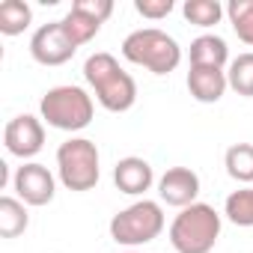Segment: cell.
I'll list each match as a JSON object with an SVG mask.
<instances>
[{
    "label": "cell",
    "mask_w": 253,
    "mask_h": 253,
    "mask_svg": "<svg viewBox=\"0 0 253 253\" xmlns=\"http://www.w3.org/2000/svg\"><path fill=\"white\" fill-rule=\"evenodd\" d=\"M134 9L149 21H161L173 12V0H134Z\"/></svg>",
    "instance_id": "obj_22"
},
{
    "label": "cell",
    "mask_w": 253,
    "mask_h": 253,
    "mask_svg": "<svg viewBox=\"0 0 253 253\" xmlns=\"http://www.w3.org/2000/svg\"><path fill=\"white\" fill-rule=\"evenodd\" d=\"M113 15V3L110 0H75L72 9L66 12L63 24L69 30V36L75 39V45H86L89 39L98 36L101 24Z\"/></svg>",
    "instance_id": "obj_9"
},
{
    "label": "cell",
    "mask_w": 253,
    "mask_h": 253,
    "mask_svg": "<svg viewBox=\"0 0 253 253\" xmlns=\"http://www.w3.org/2000/svg\"><path fill=\"white\" fill-rule=\"evenodd\" d=\"M226 81H229V89H235V92L244 95V98H253V51L238 54V57L229 63Z\"/></svg>",
    "instance_id": "obj_20"
},
{
    "label": "cell",
    "mask_w": 253,
    "mask_h": 253,
    "mask_svg": "<svg viewBox=\"0 0 253 253\" xmlns=\"http://www.w3.org/2000/svg\"><path fill=\"white\" fill-rule=\"evenodd\" d=\"M223 214L235 226H253V185L232 191L223 203Z\"/></svg>",
    "instance_id": "obj_19"
},
{
    "label": "cell",
    "mask_w": 253,
    "mask_h": 253,
    "mask_svg": "<svg viewBox=\"0 0 253 253\" xmlns=\"http://www.w3.org/2000/svg\"><path fill=\"white\" fill-rule=\"evenodd\" d=\"M182 15L194 27H214L226 15V6H220L217 0H185Z\"/></svg>",
    "instance_id": "obj_18"
},
{
    "label": "cell",
    "mask_w": 253,
    "mask_h": 253,
    "mask_svg": "<svg viewBox=\"0 0 253 253\" xmlns=\"http://www.w3.org/2000/svg\"><path fill=\"white\" fill-rule=\"evenodd\" d=\"M30 226V211L18 197H0V235L18 238Z\"/></svg>",
    "instance_id": "obj_15"
},
{
    "label": "cell",
    "mask_w": 253,
    "mask_h": 253,
    "mask_svg": "<svg viewBox=\"0 0 253 253\" xmlns=\"http://www.w3.org/2000/svg\"><path fill=\"white\" fill-rule=\"evenodd\" d=\"M223 167L229 179L241 185H253V143H232L223 155Z\"/></svg>",
    "instance_id": "obj_16"
},
{
    "label": "cell",
    "mask_w": 253,
    "mask_h": 253,
    "mask_svg": "<svg viewBox=\"0 0 253 253\" xmlns=\"http://www.w3.org/2000/svg\"><path fill=\"white\" fill-rule=\"evenodd\" d=\"M226 89H229V81H226V72L223 69L191 66V72H188V92L200 104H217Z\"/></svg>",
    "instance_id": "obj_13"
},
{
    "label": "cell",
    "mask_w": 253,
    "mask_h": 253,
    "mask_svg": "<svg viewBox=\"0 0 253 253\" xmlns=\"http://www.w3.org/2000/svg\"><path fill=\"white\" fill-rule=\"evenodd\" d=\"M122 57L134 66L149 69L152 75H170L182 63V48L164 30L143 27V30H134L122 39Z\"/></svg>",
    "instance_id": "obj_4"
},
{
    "label": "cell",
    "mask_w": 253,
    "mask_h": 253,
    "mask_svg": "<svg viewBox=\"0 0 253 253\" xmlns=\"http://www.w3.org/2000/svg\"><path fill=\"white\" fill-rule=\"evenodd\" d=\"M12 188H15V194H18V200H21L24 206L39 209V206H48V203L54 200V194H57V179H54V173H51L45 164L27 161V164H21V167L15 170Z\"/></svg>",
    "instance_id": "obj_10"
},
{
    "label": "cell",
    "mask_w": 253,
    "mask_h": 253,
    "mask_svg": "<svg viewBox=\"0 0 253 253\" xmlns=\"http://www.w3.org/2000/svg\"><path fill=\"white\" fill-rule=\"evenodd\" d=\"M229 63V48L220 36L206 33L197 36L191 42V66H211V69H223Z\"/></svg>",
    "instance_id": "obj_14"
},
{
    "label": "cell",
    "mask_w": 253,
    "mask_h": 253,
    "mask_svg": "<svg viewBox=\"0 0 253 253\" xmlns=\"http://www.w3.org/2000/svg\"><path fill=\"white\" fill-rule=\"evenodd\" d=\"M3 146L9 155L21 158L24 164L30 158H36L45 146V125L39 116L33 113H21V116H12L6 122V128H3Z\"/></svg>",
    "instance_id": "obj_8"
},
{
    "label": "cell",
    "mask_w": 253,
    "mask_h": 253,
    "mask_svg": "<svg viewBox=\"0 0 253 253\" xmlns=\"http://www.w3.org/2000/svg\"><path fill=\"white\" fill-rule=\"evenodd\" d=\"M39 113H42V122H48L51 128L75 134V131H84L92 122L95 101H92V95L84 86L63 84V86H51L42 95Z\"/></svg>",
    "instance_id": "obj_3"
},
{
    "label": "cell",
    "mask_w": 253,
    "mask_h": 253,
    "mask_svg": "<svg viewBox=\"0 0 253 253\" xmlns=\"http://www.w3.org/2000/svg\"><path fill=\"white\" fill-rule=\"evenodd\" d=\"M57 176H60L63 188H69L75 194L92 191L101 179L98 146L89 137H69L66 143H60V149H57Z\"/></svg>",
    "instance_id": "obj_5"
},
{
    "label": "cell",
    "mask_w": 253,
    "mask_h": 253,
    "mask_svg": "<svg viewBox=\"0 0 253 253\" xmlns=\"http://www.w3.org/2000/svg\"><path fill=\"white\" fill-rule=\"evenodd\" d=\"M113 182L122 194L128 197H143L152 185H155V173H152V164L146 158H137V155H128V158H119L116 167H113Z\"/></svg>",
    "instance_id": "obj_12"
},
{
    "label": "cell",
    "mask_w": 253,
    "mask_h": 253,
    "mask_svg": "<svg viewBox=\"0 0 253 253\" xmlns=\"http://www.w3.org/2000/svg\"><path fill=\"white\" fill-rule=\"evenodd\" d=\"M84 81L89 84L95 101L110 113H125L137 101V81L119 66V60L107 51L89 54L84 63Z\"/></svg>",
    "instance_id": "obj_1"
},
{
    "label": "cell",
    "mask_w": 253,
    "mask_h": 253,
    "mask_svg": "<svg viewBox=\"0 0 253 253\" xmlns=\"http://www.w3.org/2000/svg\"><path fill=\"white\" fill-rule=\"evenodd\" d=\"M158 197L161 203L173 206V209H188L194 203H200V176L191 167H170L161 179H158Z\"/></svg>",
    "instance_id": "obj_11"
},
{
    "label": "cell",
    "mask_w": 253,
    "mask_h": 253,
    "mask_svg": "<svg viewBox=\"0 0 253 253\" xmlns=\"http://www.w3.org/2000/svg\"><path fill=\"white\" fill-rule=\"evenodd\" d=\"M110 238L122 247H140L164 232V209L155 200H137L110 217Z\"/></svg>",
    "instance_id": "obj_6"
},
{
    "label": "cell",
    "mask_w": 253,
    "mask_h": 253,
    "mask_svg": "<svg viewBox=\"0 0 253 253\" xmlns=\"http://www.w3.org/2000/svg\"><path fill=\"white\" fill-rule=\"evenodd\" d=\"M128 253H137V250H128Z\"/></svg>",
    "instance_id": "obj_23"
},
{
    "label": "cell",
    "mask_w": 253,
    "mask_h": 253,
    "mask_svg": "<svg viewBox=\"0 0 253 253\" xmlns=\"http://www.w3.org/2000/svg\"><path fill=\"white\" fill-rule=\"evenodd\" d=\"M33 21V9L24 0H3L0 3V33L3 36H18L30 27Z\"/></svg>",
    "instance_id": "obj_17"
},
{
    "label": "cell",
    "mask_w": 253,
    "mask_h": 253,
    "mask_svg": "<svg viewBox=\"0 0 253 253\" xmlns=\"http://www.w3.org/2000/svg\"><path fill=\"white\" fill-rule=\"evenodd\" d=\"M75 51H78V45L69 36L63 18L42 24L30 39V57L39 66H63V63H69L75 57Z\"/></svg>",
    "instance_id": "obj_7"
},
{
    "label": "cell",
    "mask_w": 253,
    "mask_h": 253,
    "mask_svg": "<svg viewBox=\"0 0 253 253\" xmlns=\"http://www.w3.org/2000/svg\"><path fill=\"white\" fill-rule=\"evenodd\" d=\"M223 217L209 203H194L182 209L170 223V244L176 253H211L220 238Z\"/></svg>",
    "instance_id": "obj_2"
},
{
    "label": "cell",
    "mask_w": 253,
    "mask_h": 253,
    "mask_svg": "<svg viewBox=\"0 0 253 253\" xmlns=\"http://www.w3.org/2000/svg\"><path fill=\"white\" fill-rule=\"evenodd\" d=\"M226 18L235 30V36L253 48V0H229L226 3Z\"/></svg>",
    "instance_id": "obj_21"
}]
</instances>
